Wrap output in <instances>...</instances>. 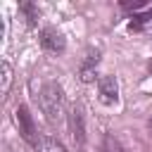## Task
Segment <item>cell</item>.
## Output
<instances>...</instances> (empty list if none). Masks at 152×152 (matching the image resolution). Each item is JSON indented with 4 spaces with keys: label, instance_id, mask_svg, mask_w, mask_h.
Listing matches in <instances>:
<instances>
[{
    "label": "cell",
    "instance_id": "obj_1",
    "mask_svg": "<svg viewBox=\"0 0 152 152\" xmlns=\"http://www.w3.org/2000/svg\"><path fill=\"white\" fill-rule=\"evenodd\" d=\"M38 102L50 124H57L64 114V93L57 83H45L38 93Z\"/></svg>",
    "mask_w": 152,
    "mask_h": 152
},
{
    "label": "cell",
    "instance_id": "obj_2",
    "mask_svg": "<svg viewBox=\"0 0 152 152\" xmlns=\"http://www.w3.org/2000/svg\"><path fill=\"white\" fill-rule=\"evenodd\" d=\"M17 126H19L21 138L36 147L40 138H38V133H36V124H33V116L28 114V107H26V104H19V107H17Z\"/></svg>",
    "mask_w": 152,
    "mask_h": 152
},
{
    "label": "cell",
    "instance_id": "obj_3",
    "mask_svg": "<svg viewBox=\"0 0 152 152\" xmlns=\"http://www.w3.org/2000/svg\"><path fill=\"white\" fill-rule=\"evenodd\" d=\"M38 38H40V45H43L48 52H64V48H66V40H64V36H62L57 28H52V26H45V28H40Z\"/></svg>",
    "mask_w": 152,
    "mask_h": 152
},
{
    "label": "cell",
    "instance_id": "obj_4",
    "mask_svg": "<svg viewBox=\"0 0 152 152\" xmlns=\"http://www.w3.org/2000/svg\"><path fill=\"white\" fill-rule=\"evenodd\" d=\"M69 128H71V133H74V140L83 147V145H86V124H83V112H81V107H71V112H69Z\"/></svg>",
    "mask_w": 152,
    "mask_h": 152
},
{
    "label": "cell",
    "instance_id": "obj_5",
    "mask_svg": "<svg viewBox=\"0 0 152 152\" xmlns=\"http://www.w3.org/2000/svg\"><path fill=\"white\" fill-rule=\"evenodd\" d=\"M97 88H100V97L107 104H116L119 102V83H116L114 76H102L100 83H97Z\"/></svg>",
    "mask_w": 152,
    "mask_h": 152
},
{
    "label": "cell",
    "instance_id": "obj_6",
    "mask_svg": "<svg viewBox=\"0 0 152 152\" xmlns=\"http://www.w3.org/2000/svg\"><path fill=\"white\" fill-rule=\"evenodd\" d=\"M36 152H69L59 140L50 138V135H40L38 145H36Z\"/></svg>",
    "mask_w": 152,
    "mask_h": 152
},
{
    "label": "cell",
    "instance_id": "obj_7",
    "mask_svg": "<svg viewBox=\"0 0 152 152\" xmlns=\"http://www.w3.org/2000/svg\"><path fill=\"white\" fill-rule=\"evenodd\" d=\"M97 62H100V52H97V50H90L88 57H86V62H83V66H81V76H83V81H90V78H93V71H95Z\"/></svg>",
    "mask_w": 152,
    "mask_h": 152
},
{
    "label": "cell",
    "instance_id": "obj_8",
    "mask_svg": "<svg viewBox=\"0 0 152 152\" xmlns=\"http://www.w3.org/2000/svg\"><path fill=\"white\" fill-rule=\"evenodd\" d=\"M150 24H152V10H145V12L131 17V31H142Z\"/></svg>",
    "mask_w": 152,
    "mask_h": 152
},
{
    "label": "cell",
    "instance_id": "obj_9",
    "mask_svg": "<svg viewBox=\"0 0 152 152\" xmlns=\"http://www.w3.org/2000/svg\"><path fill=\"white\" fill-rule=\"evenodd\" d=\"M104 152H124V147H121V142L116 138L104 135Z\"/></svg>",
    "mask_w": 152,
    "mask_h": 152
},
{
    "label": "cell",
    "instance_id": "obj_10",
    "mask_svg": "<svg viewBox=\"0 0 152 152\" xmlns=\"http://www.w3.org/2000/svg\"><path fill=\"white\" fill-rule=\"evenodd\" d=\"M19 10H21V12H26V17H28V21H31V24L38 19V10H36L33 5H28V2H21V5H19Z\"/></svg>",
    "mask_w": 152,
    "mask_h": 152
},
{
    "label": "cell",
    "instance_id": "obj_11",
    "mask_svg": "<svg viewBox=\"0 0 152 152\" xmlns=\"http://www.w3.org/2000/svg\"><path fill=\"white\" fill-rule=\"evenodd\" d=\"M10 81H12V71H10V64L5 62V64H2V93H7Z\"/></svg>",
    "mask_w": 152,
    "mask_h": 152
},
{
    "label": "cell",
    "instance_id": "obj_12",
    "mask_svg": "<svg viewBox=\"0 0 152 152\" xmlns=\"http://www.w3.org/2000/svg\"><path fill=\"white\" fill-rule=\"evenodd\" d=\"M150 71H152V62H150Z\"/></svg>",
    "mask_w": 152,
    "mask_h": 152
}]
</instances>
